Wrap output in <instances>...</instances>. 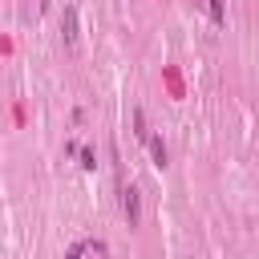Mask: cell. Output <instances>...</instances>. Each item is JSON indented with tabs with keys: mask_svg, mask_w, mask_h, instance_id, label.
<instances>
[{
	"mask_svg": "<svg viewBox=\"0 0 259 259\" xmlns=\"http://www.w3.org/2000/svg\"><path fill=\"white\" fill-rule=\"evenodd\" d=\"M121 214H125L130 227L142 223V194H138V186H121Z\"/></svg>",
	"mask_w": 259,
	"mask_h": 259,
	"instance_id": "cell-1",
	"label": "cell"
},
{
	"mask_svg": "<svg viewBox=\"0 0 259 259\" xmlns=\"http://www.w3.org/2000/svg\"><path fill=\"white\" fill-rule=\"evenodd\" d=\"M61 36H65V49H77V8L65 4L61 12Z\"/></svg>",
	"mask_w": 259,
	"mask_h": 259,
	"instance_id": "cell-2",
	"label": "cell"
},
{
	"mask_svg": "<svg viewBox=\"0 0 259 259\" xmlns=\"http://www.w3.org/2000/svg\"><path fill=\"white\" fill-rule=\"evenodd\" d=\"M146 142H150V154H154V166L162 170V166H166V158H170V154H166V142H162V138H154V134H150Z\"/></svg>",
	"mask_w": 259,
	"mask_h": 259,
	"instance_id": "cell-3",
	"label": "cell"
},
{
	"mask_svg": "<svg viewBox=\"0 0 259 259\" xmlns=\"http://www.w3.org/2000/svg\"><path fill=\"white\" fill-rule=\"evenodd\" d=\"M206 8H210V20L223 28V24H227V4H223V0H206Z\"/></svg>",
	"mask_w": 259,
	"mask_h": 259,
	"instance_id": "cell-4",
	"label": "cell"
},
{
	"mask_svg": "<svg viewBox=\"0 0 259 259\" xmlns=\"http://www.w3.org/2000/svg\"><path fill=\"white\" fill-rule=\"evenodd\" d=\"M134 134H138V142L150 138V130H146V113H142V109H134Z\"/></svg>",
	"mask_w": 259,
	"mask_h": 259,
	"instance_id": "cell-5",
	"label": "cell"
},
{
	"mask_svg": "<svg viewBox=\"0 0 259 259\" xmlns=\"http://www.w3.org/2000/svg\"><path fill=\"white\" fill-rule=\"evenodd\" d=\"M81 166H85V170H93V166H97V158H93V150H81Z\"/></svg>",
	"mask_w": 259,
	"mask_h": 259,
	"instance_id": "cell-6",
	"label": "cell"
}]
</instances>
